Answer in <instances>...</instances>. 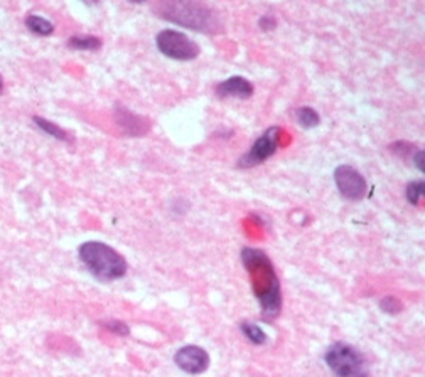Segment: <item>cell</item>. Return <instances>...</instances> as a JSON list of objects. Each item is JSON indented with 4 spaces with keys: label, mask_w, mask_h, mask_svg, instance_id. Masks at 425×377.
Listing matches in <instances>:
<instances>
[{
    "label": "cell",
    "mask_w": 425,
    "mask_h": 377,
    "mask_svg": "<svg viewBox=\"0 0 425 377\" xmlns=\"http://www.w3.org/2000/svg\"><path fill=\"white\" fill-rule=\"evenodd\" d=\"M242 261L252 282L253 293L260 304L262 317L274 320L282 310V292L277 271L272 265L270 258L257 248H243Z\"/></svg>",
    "instance_id": "1"
},
{
    "label": "cell",
    "mask_w": 425,
    "mask_h": 377,
    "mask_svg": "<svg viewBox=\"0 0 425 377\" xmlns=\"http://www.w3.org/2000/svg\"><path fill=\"white\" fill-rule=\"evenodd\" d=\"M78 256L85 268L95 276L98 282L110 283L124 278L127 275L125 258L117 249L108 246L102 241H86L78 248Z\"/></svg>",
    "instance_id": "2"
},
{
    "label": "cell",
    "mask_w": 425,
    "mask_h": 377,
    "mask_svg": "<svg viewBox=\"0 0 425 377\" xmlns=\"http://www.w3.org/2000/svg\"><path fill=\"white\" fill-rule=\"evenodd\" d=\"M159 12L165 20L198 32H213L220 25L213 12L198 0H162Z\"/></svg>",
    "instance_id": "3"
},
{
    "label": "cell",
    "mask_w": 425,
    "mask_h": 377,
    "mask_svg": "<svg viewBox=\"0 0 425 377\" xmlns=\"http://www.w3.org/2000/svg\"><path fill=\"white\" fill-rule=\"evenodd\" d=\"M327 367L336 377H370L366 357L353 345L336 342L324 354Z\"/></svg>",
    "instance_id": "4"
},
{
    "label": "cell",
    "mask_w": 425,
    "mask_h": 377,
    "mask_svg": "<svg viewBox=\"0 0 425 377\" xmlns=\"http://www.w3.org/2000/svg\"><path fill=\"white\" fill-rule=\"evenodd\" d=\"M157 49H159L165 58L176 61H192L199 56V46L186 34L179 32L174 29H164L157 34L156 37Z\"/></svg>",
    "instance_id": "5"
},
{
    "label": "cell",
    "mask_w": 425,
    "mask_h": 377,
    "mask_svg": "<svg viewBox=\"0 0 425 377\" xmlns=\"http://www.w3.org/2000/svg\"><path fill=\"white\" fill-rule=\"evenodd\" d=\"M279 133H280L279 126H270L269 130H265L264 133L255 140V143H253L252 148H250L242 159L238 160V167L240 169L257 167V165L264 164L265 160H269L270 157H274L279 148Z\"/></svg>",
    "instance_id": "6"
},
{
    "label": "cell",
    "mask_w": 425,
    "mask_h": 377,
    "mask_svg": "<svg viewBox=\"0 0 425 377\" xmlns=\"http://www.w3.org/2000/svg\"><path fill=\"white\" fill-rule=\"evenodd\" d=\"M334 182L337 191H339V194L343 196L344 199L353 201V203L365 199L368 192V184L365 177H363L356 169L351 167V165H339V167H336Z\"/></svg>",
    "instance_id": "7"
},
{
    "label": "cell",
    "mask_w": 425,
    "mask_h": 377,
    "mask_svg": "<svg viewBox=\"0 0 425 377\" xmlns=\"http://www.w3.org/2000/svg\"><path fill=\"white\" fill-rule=\"evenodd\" d=\"M209 362V354L199 345H184L174 354V364L186 374H203L208 371Z\"/></svg>",
    "instance_id": "8"
},
{
    "label": "cell",
    "mask_w": 425,
    "mask_h": 377,
    "mask_svg": "<svg viewBox=\"0 0 425 377\" xmlns=\"http://www.w3.org/2000/svg\"><path fill=\"white\" fill-rule=\"evenodd\" d=\"M216 95L220 98L247 100L253 95V85L243 76H231L216 86Z\"/></svg>",
    "instance_id": "9"
},
{
    "label": "cell",
    "mask_w": 425,
    "mask_h": 377,
    "mask_svg": "<svg viewBox=\"0 0 425 377\" xmlns=\"http://www.w3.org/2000/svg\"><path fill=\"white\" fill-rule=\"evenodd\" d=\"M118 124L124 126L125 133L132 135V137H140L149 130V125L146 121H142V118L135 116L132 112L125 108H118Z\"/></svg>",
    "instance_id": "10"
},
{
    "label": "cell",
    "mask_w": 425,
    "mask_h": 377,
    "mask_svg": "<svg viewBox=\"0 0 425 377\" xmlns=\"http://www.w3.org/2000/svg\"><path fill=\"white\" fill-rule=\"evenodd\" d=\"M25 28H28L30 32L37 34V36H42V37L51 36L52 30H54L52 22L39 16H29L28 19H25Z\"/></svg>",
    "instance_id": "11"
},
{
    "label": "cell",
    "mask_w": 425,
    "mask_h": 377,
    "mask_svg": "<svg viewBox=\"0 0 425 377\" xmlns=\"http://www.w3.org/2000/svg\"><path fill=\"white\" fill-rule=\"evenodd\" d=\"M296 120L302 128H308V130L315 128V126L321 124V116H319V113L310 107H301L297 109Z\"/></svg>",
    "instance_id": "12"
},
{
    "label": "cell",
    "mask_w": 425,
    "mask_h": 377,
    "mask_svg": "<svg viewBox=\"0 0 425 377\" xmlns=\"http://www.w3.org/2000/svg\"><path fill=\"white\" fill-rule=\"evenodd\" d=\"M68 46L78 51H98L102 47V39L95 36H76L69 39Z\"/></svg>",
    "instance_id": "13"
},
{
    "label": "cell",
    "mask_w": 425,
    "mask_h": 377,
    "mask_svg": "<svg viewBox=\"0 0 425 377\" xmlns=\"http://www.w3.org/2000/svg\"><path fill=\"white\" fill-rule=\"evenodd\" d=\"M34 124H36L39 128H41L45 133L51 135V137H54L56 140H61V142H69L68 133L63 128H59L58 125H54L50 120H45V118L41 116H34Z\"/></svg>",
    "instance_id": "14"
},
{
    "label": "cell",
    "mask_w": 425,
    "mask_h": 377,
    "mask_svg": "<svg viewBox=\"0 0 425 377\" xmlns=\"http://www.w3.org/2000/svg\"><path fill=\"white\" fill-rule=\"evenodd\" d=\"M240 330H242V334L247 337V339L252 342V344L255 345H264L267 342V334L264 330H262L260 327L257 325V323H250V322H243L242 325H240Z\"/></svg>",
    "instance_id": "15"
},
{
    "label": "cell",
    "mask_w": 425,
    "mask_h": 377,
    "mask_svg": "<svg viewBox=\"0 0 425 377\" xmlns=\"http://www.w3.org/2000/svg\"><path fill=\"white\" fill-rule=\"evenodd\" d=\"M425 194V182L424 181H412L409 186H407L405 196L407 201H409L410 204L417 205L420 203V199H422Z\"/></svg>",
    "instance_id": "16"
},
{
    "label": "cell",
    "mask_w": 425,
    "mask_h": 377,
    "mask_svg": "<svg viewBox=\"0 0 425 377\" xmlns=\"http://www.w3.org/2000/svg\"><path fill=\"white\" fill-rule=\"evenodd\" d=\"M380 309L387 313H398L402 312V304L395 297H385L383 300L380 301Z\"/></svg>",
    "instance_id": "17"
},
{
    "label": "cell",
    "mask_w": 425,
    "mask_h": 377,
    "mask_svg": "<svg viewBox=\"0 0 425 377\" xmlns=\"http://www.w3.org/2000/svg\"><path fill=\"white\" fill-rule=\"evenodd\" d=\"M103 327L108 328V330L113 332V334L122 335V337L130 334L129 325H127V323H124V322H118V320H112V322H103Z\"/></svg>",
    "instance_id": "18"
},
{
    "label": "cell",
    "mask_w": 425,
    "mask_h": 377,
    "mask_svg": "<svg viewBox=\"0 0 425 377\" xmlns=\"http://www.w3.org/2000/svg\"><path fill=\"white\" fill-rule=\"evenodd\" d=\"M412 162H414L415 167L419 169V172H424V150H417V153L412 157Z\"/></svg>",
    "instance_id": "19"
},
{
    "label": "cell",
    "mask_w": 425,
    "mask_h": 377,
    "mask_svg": "<svg viewBox=\"0 0 425 377\" xmlns=\"http://www.w3.org/2000/svg\"><path fill=\"white\" fill-rule=\"evenodd\" d=\"M260 25H262V29H272L275 25V22L272 17H265V19L260 20Z\"/></svg>",
    "instance_id": "20"
},
{
    "label": "cell",
    "mask_w": 425,
    "mask_h": 377,
    "mask_svg": "<svg viewBox=\"0 0 425 377\" xmlns=\"http://www.w3.org/2000/svg\"><path fill=\"white\" fill-rule=\"evenodd\" d=\"M83 4H86V6H96V4L100 2V0H81Z\"/></svg>",
    "instance_id": "21"
},
{
    "label": "cell",
    "mask_w": 425,
    "mask_h": 377,
    "mask_svg": "<svg viewBox=\"0 0 425 377\" xmlns=\"http://www.w3.org/2000/svg\"><path fill=\"white\" fill-rule=\"evenodd\" d=\"M2 88H4V83H2V76H0V93H2Z\"/></svg>",
    "instance_id": "22"
},
{
    "label": "cell",
    "mask_w": 425,
    "mask_h": 377,
    "mask_svg": "<svg viewBox=\"0 0 425 377\" xmlns=\"http://www.w3.org/2000/svg\"><path fill=\"white\" fill-rule=\"evenodd\" d=\"M130 2H135V4H142V2H146V0H130Z\"/></svg>",
    "instance_id": "23"
}]
</instances>
